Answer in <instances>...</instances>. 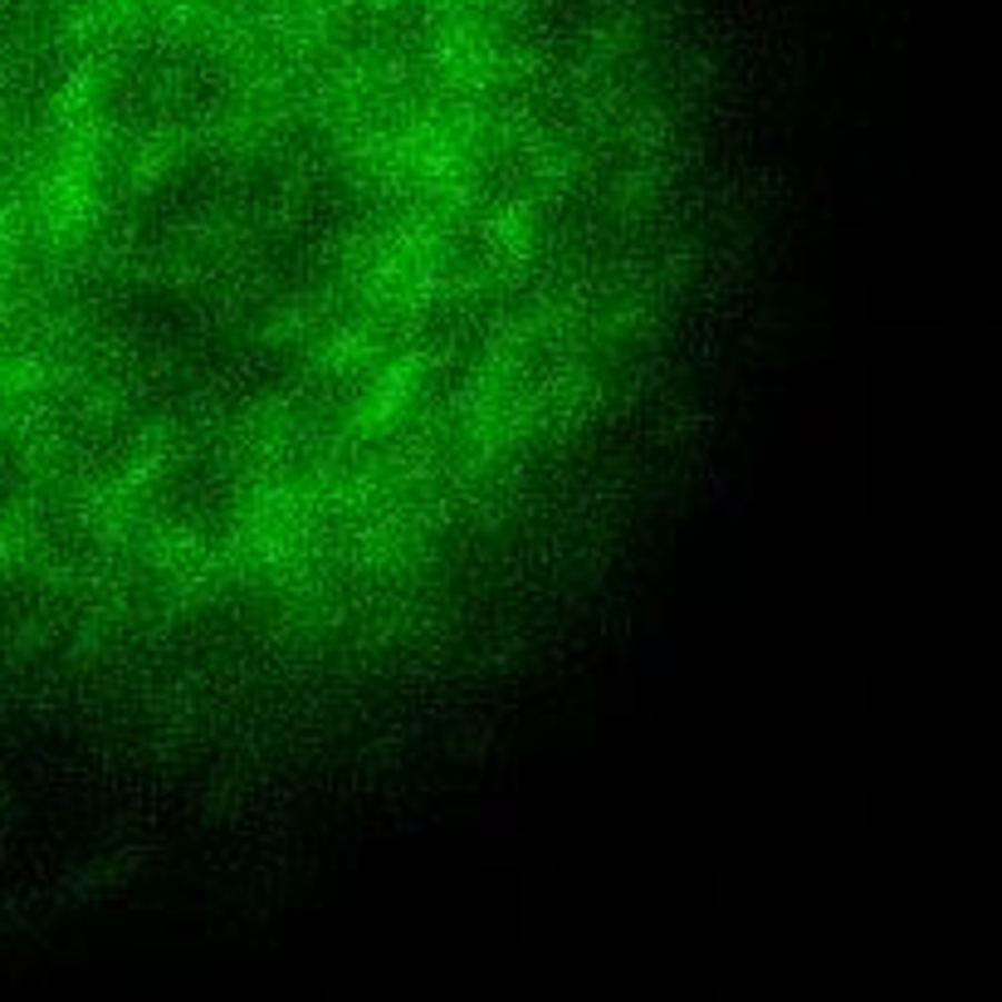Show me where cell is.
<instances>
[{"mask_svg":"<svg viewBox=\"0 0 1002 1002\" xmlns=\"http://www.w3.org/2000/svg\"><path fill=\"white\" fill-rule=\"evenodd\" d=\"M24 6H30V0H0V30H6V24H10V20H16V16H20V10H24Z\"/></svg>","mask_w":1002,"mask_h":1002,"instance_id":"1","label":"cell"}]
</instances>
